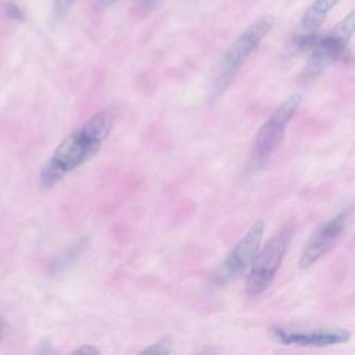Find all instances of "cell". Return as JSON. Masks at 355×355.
Wrapping results in <instances>:
<instances>
[{
  "mask_svg": "<svg viewBox=\"0 0 355 355\" xmlns=\"http://www.w3.org/2000/svg\"><path fill=\"white\" fill-rule=\"evenodd\" d=\"M115 123V112L103 110L90 116L82 126L69 133L43 165L39 180L43 189H50L65 175L92 159L108 139Z\"/></svg>",
  "mask_w": 355,
  "mask_h": 355,
  "instance_id": "obj_1",
  "label": "cell"
},
{
  "mask_svg": "<svg viewBox=\"0 0 355 355\" xmlns=\"http://www.w3.org/2000/svg\"><path fill=\"white\" fill-rule=\"evenodd\" d=\"M275 24L276 19L272 15H263L255 22H252L248 28H245L234 39V42L227 47V50L223 53L220 58L218 75L215 78L212 87L214 96H219L229 87L240 68L257 50L263 37L272 31Z\"/></svg>",
  "mask_w": 355,
  "mask_h": 355,
  "instance_id": "obj_2",
  "label": "cell"
},
{
  "mask_svg": "<svg viewBox=\"0 0 355 355\" xmlns=\"http://www.w3.org/2000/svg\"><path fill=\"white\" fill-rule=\"evenodd\" d=\"M265 232V222L257 220L251 225L247 233L237 241V244L227 252L223 263L218 270L216 279L226 282L243 273L254 262Z\"/></svg>",
  "mask_w": 355,
  "mask_h": 355,
  "instance_id": "obj_7",
  "label": "cell"
},
{
  "mask_svg": "<svg viewBox=\"0 0 355 355\" xmlns=\"http://www.w3.org/2000/svg\"><path fill=\"white\" fill-rule=\"evenodd\" d=\"M341 0H315L301 18V32H318L326 19V15Z\"/></svg>",
  "mask_w": 355,
  "mask_h": 355,
  "instance_id": "obj_9",
  "label": "cell"
},
{
  "mask_svg": "<svg viewBox=\"0 0 355 355\" xmlns=\"http://www.w3.org/2000/svg\"><path fill=\"white\" fill-rule=\"evenodd\" d=\"M270 336L283 345L322 348L338 345L349 341L351 333L343 327H318V329H284L272 327Z\"/></svg>",
  "mask_w": 355,
  "mask_h": 355,
  "instance_id": "obj_8",
  "label": "cell"
},
{
  "mask_svg": "<svg viewBox=\"0 0 355 355\" xmlns=\"http://www.w3.org/2000/svg\"><path fill=\"white\" fill-rule=\"evenodd\" d=\"M349 214V209H344L320 223L311 233L298 259L301 269L311 268L336 245L347 227Z\"/></svg>",
  "mask_w": 355,
  "mask_h": 355,
  "instance_id": "obj_6",
  "label": "cell"
},
{
  "mask_svg": "<svg viewBox=\"0 0 355 355\" xmlns=\"http://www.w3.org/2000/svg\"><path fill=\"white\" fill-rule=\"evenodd\" d=\"M172 344L173 341L169 337H162L158 341L153 343L147 348H144L141 352L143 354H157V355H168L172 352Z\"/></svg>",
  "mask_w": 355,
  "mask_h": 355,
  "instance_id": "obj_11",
  "label": "cell"
},
{
  "mask_svg": "<svg viewBox=\"0 0 355 355\" xmlns=\"http://www.w3.org/2000/svg\"><path fill=\"white\" fill-rule=\"evenodd\" d=\"M158 1H159V0H141V6H143L144 8H147V10H150V8L155 7V6L158 4Z\"/></svg>",
  "mask_w": 355,
  "mask_h": 355,
  "instance_id": "obj_15",
  "label": "cell"
},
{
  "mask_svg": "<svg viewBox=\"0 0 355 355\" xmlns=\"http://www.w3.org/2000/svg\"><path fill=\"white\" fill-rule=\"evenodd\" d=\"M73 352H75V354H83V355H94V354H100V349L96 348L94 345L85 344V345L76 348Z\"/></svg>",
  "mask_w": 355,
  "mask_h": 355,
  "instance_id": "obj_14",
  "label": "cell"
},
{
  "mask_svg": "<svg viewBox=\"0 0 355 355\" xmlns=\"http://www.w3.org/2000/svg\"><path fill=\"white\" fill-rule=\"evenodd\" d=\"M355 33V8L351 10L329 33L318 35L309 50V60L301 72V79L309 82L336 61L345 58L349 39Z\"/></svg>",
  "mask_w": 355,
  "mask_h": 355,
  "instance_id": "obj_3",
  "label": "cell"
},
{
  "mask_svg": "<svg viewBox=\"0 0 355 355\" xmlns=\"http://www.w3.org/2000/svg\"><path fill=\"white\" fill-rule=\"evenodd\" d=\"M290 240L291 232L288 229L280 230L258 251L245 280V293L248 297H259L269 288L284 259Z\"/></svg>",
  "mask_w": 355,
  "mask_h": 355,
  "instance_id": "obj_5",
  "label": "cell"
},
{
  "mask_svg": "<svg viewBox=\"0 0 355 355\" xmlns=\"http://www.w3.org/2000/svg\"><path fill=\"white\" fill-rule=\"evenodd\" d=\"M1 10H3L4 15L12 21H25L24 11L19 8V6H17L15 3H12L10 0L1 3Z\"/></svg>",
  "mask_w": 355,
  "mask_h": 355,
  "instance_id": "obj_12",
  "label": "cell"
},
{
  "mask_svg": "<svg viewBox=\"0 0 355 355\" xmlns=\"http://www.w3.org/2000/svg\"><path fill=\"white\" fill-rule=\"evenodd\" d=\"M87 247V240L86 239H79L75 243H72L54 262L53 265V272L54 273H62L71 266L76 263V261L80 258L83 254L85 248Z\"/></svg>",
  "mask_w": 355,
  "mask_h": 355,
  "instance_id": "obj_10",
  "label": "cell"
},
{
  "mask_svg": "<svg viewBox=\"0 0 355 355\" xmlns=\"http://www.w3.org/2000/svg\"><path fill=\"white\" fill-rule=\"evenodd\" d=\"M76 0H55L51 11V17L54 21H61L65 14L69 11V8L73 6Z\"/></svg>",
  "mask_w": 355,
  "mask_h": 355,
  "instance_id": "obj_13",
  "label": "cell"
},
{
  "mask_svg": "<svg viewBox=\"0 0 355 355\" xmlns=\"http://www.w3.org/2000/svg\"><path fill=\"white\" fill-rule=\"evenodd\" d=\"M0 338H1V323H0Z\"/></svg>",
  "mask_w": 355,
  "mask_h": 355,
  "instance_id": "obj_17",
  "label": "cell"
},
{
  "mask_svg": "<svg viewBox=\"0 0 355 355\" xmlns=\"http://www.w3.org/2000/svg\"><path fill=\"white\" fill-rule=\"evenodd\" d=\"M301 101L302 96L300 93H293L277 107V110L273 111V114L261 126L251 151L250 169L258 171L263 168V165L269 161L270 155L279 147L284 136L286 128L300 108Z\"/></svg>",
  "mask_w": 355,
  "mask_h": 355,
  "instance_id": "obj_4",
  "label": "cell"
},
{
  "mask_svg": "<svg viewBox=\"0 0 355 355\" xmlns=\"http://www.w3.org/2000/svg\"><path fill=\"white\" fill-rule=\"evenodd\" d=\"M116 1H118V0H98V6L103 7V8H105V7L112 6V4L116 3Z\"/></svg>",
  "mask_w": 355,
  "mask_h": 355,
  "instance_id": "obj_16",
  "label": "cell"
}]
</instances>
